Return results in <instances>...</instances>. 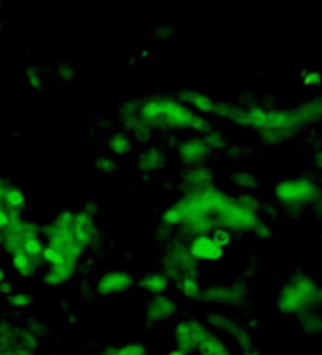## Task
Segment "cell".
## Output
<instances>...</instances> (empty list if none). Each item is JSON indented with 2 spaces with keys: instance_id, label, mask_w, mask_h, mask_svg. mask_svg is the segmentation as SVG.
<instances>
[{
  "instance_id": "6da1fadb",
  "label": "cell",
  "mask_w": 322,
  "mask_h": 355,
  "mask_svg": "<svg viewBox=\"0 0 322 355\" xmlns=\"http://www.w3.org/2000/svg\"><path fill=\"white\" fill-rule=\"evenodd\" d=\"M40 234L44 236V245L55 249L65 263L78 266L84 257V251L96 241L99 230L88 211L63 209L40 228Z\"/></svg>"
},
{
  "instance_id": "7a4b0ae2",
  "label": "cell",
  "mask_w": 322,
  "mask_h": 355,
  "mask_svg": "<svg viewBox=\"0 0 322 355\" xmlns=\"http://www.w3.org/2000/svg\"><path fill=\"white\" fill-rule=\"evenodd\" d=\"M138 119L144 121L151 130H195L207 132V119L193 111L189 105L170 101V98H151L140 105Z\"/></svg>"
},
{
  "instance_id": "3957f363",
  "label": "cell",
  "mask_w": 322,
  "mask_h": 355,
  "mask_svg": "<svg viewBox=\"0 0 322 355\" xmlns=\"http://www.w3.org/2000/svg\"><path fill=\"white\" fill-rule=\"evenodd\" d=\"M320 284L305 272H293L274 297V307L282 318H297L305 311L320 309Z\"/></svg>"
},
{
  "instance_id": "277c9868",
  "label": "cell",
  "mask_w": 322,
  "mask_h": 355,
  "mask_svg": "<svg viewBox=\"0 0 322 355\" xmlns=\"http://www.w3.org/2000/svg\"><path fill=\"white\" fill-rule=\"evenodd\" d=\"M272 197L285 207H305L320 199V187L310 175L282 178L272 187Z\"/></svg>"
},
{
  "instance_id": "5b68a950",
  "label": "cell",
  "mask_w": 322,
  "mask_h": 355,
  "mask_svg": "<svg viewBox=\"0 0 322 355\" xmlns=\"http://www.w3.org/2000/svg\"><path fill=\"white\" fill-rule=\"evenodd\" d=\"M161 266H164V270H161V272H166V276L172 280V284H174L176 280H180L183 276H195V278L201 276L199 261H195V259L189 255L187 243H183V241H176V243L166 251V255L161 257Z\"/></svg>"
},
{
  "instance_id": "8992f818",
  "label": "cell",
  "mask_w": 322,
  "mask_h": 355,
  "mask_svg": "<svg viewBox=\"0 0 322 355\" xmlns=\"http://www.w3.org/2000/svg\"><path fill=\"white\" fill-rule=\"evenodd\" d=\"M205 324H207V328H214V332L228 336L239 349H247V347H253V345H255L253 334L247 330V326H245L241 320L232 318L230 313L210 311V313L205 315Z\"/></svg>"
},
{
  "instance_id": "52a82bcc",
  "label": "cell",
  "mask_w": 322,
  "mask_h": 355,
  "mask_svg": "<svg viewBox=\"0 0 322 355\" xmlns=\"http://www.w3.org/2000/svg\"><path fill=\"white\" fill-rule=\"evenodd\" d=\"M249 297V286L243 280L224 282V284H210L203 286L201 301L207 305H222V307H241Z\"/></svg>"
},
{
  "instance_id": "ba28073f",
  "label": "cell",
  "mask_w": 322,
  "mask_h": 355,
  "mask_svg": "<svg viewBox=\"0 0 322 355\" xmlns=\"http://www.w3.org/2000/svg\"><path fill=\"white\" fill-rule=\"evenodd\" d=\"M207 324L195 315H189L185 320H180L174 328V349L191 355V353H197L203 336L207 334Z\"/></svg>"
},
{
  "instance_id": "9c48e42d",
  "label": "cell",
  "mask_w": 322,
  "mask_h": 355,
  "mask_svg": "<svg viewBox=\"0 0 322 355\" xmlns=\"http://www.w3.org/2000/svg\"><path fill=\"white\" fill-rule=\"evenodd\" d=\"M136 286V274L124 268L103 272L94 282V293L99 297H115L132 291Z\"/></svg>"
},
{
  "instance_id": "30bf717a",
  "label": "cell",
  "mask_w": 322,
  "mask_h": 355,
  "mask_svg": "<svg viewBox=\"0 0 322 355\" xmlns=\"http://www.w3.org/2000/svg\"><path fill=\"white\" fill-rule=\"evenodd\" d=\"M178 299L172 295H149L144 305V320L146 324H166L178 315Z\"/></svg>"
},
{
  "instance_id": "8fae6325",
  "label": "cell",
  "mask_w": 322,
  "mask_h": 355,
  "mask_svg": "<svg viewBox=\"0 0 322 355\" xmlns=\"http://www.w3.org/2000/svg\"><path fill=\"white\" fill-rule=\"evenodd\" d=\"M176 155H178V159H180V163L185 167H197V165H205L212 150L205 144L203 136H191V138L180 140L178 148H176Z\"/></svg>"
},
{
  "instance_id": "7c38bea8",
  "label": "cell",
  "mask_w": 322,
  "mask_h": 355,
  "mask_svg": "<svg viewBox=\"0 0 322 355\" xmlns=\"http://www.w3.org/2000/svg\"><path fill=\"white\" fill-rule=\"evenodd\" d=\"M187 251L195 261H222L226 255V249H222L210 234H199V236H191L187 243Z\"/></svg>"
},
{
  "instance_id": "4fadbf2b",
  "label": "cell",
  "mask_w": 322,
  "mask_h": 355,
  "mask_svg": "<svg viewBox=\"0 0 322 355\" xmlns=\"http://www.w3.org/2000/svg\"><path fill=\"white\" fill-rule=\"evenodd\" d=\"M76 272H78V266H74V263L46 266V270L40 276V282L46 288H57V286H63V284L71 282L74 276H76Z\"/></svg>"
},
{
  "instance_id": "5bb4252c",
  "label": "cell",
  "mask_w": 322,
  "mask_h": 355,
  "mask_svg": "<svg viewBox=\"0 0 322 355\" xmlns=\"http://www.w3.org/2000/svg\"><path fill=\"white\" fill-rule=\"evenodd\" d=\"M166 163H168V155L161 146H149L136 155V167L142 173H157L159 169L166 167Z\"/></svg>"
},
{
  "instance_id": "9a60e30c",
  "label": "cell",
  "mask_w": 322,
  "mask_h": 355,
  "mask_svg": "<svg viewBox=\"0 0 322 355\" xmlns=\"http://www.w3.org/2000/svg\"><path fill=\"white\" fill-rule=\"evenodd\" d=\"M214 184V169L207 165H197V167H189L183 173V189L187 191H201L205 187Z\"/></svg>"
},
{
  "instance_id": "2e32d148",
  "label": "cell",
  "mask_w": 322,
  "mask_h": 355,
  "mask_svg": "<svg viewBox=\"0 0 322 355\" xmlns=\"http://www.w3.org/2000/svg\"><path fill=\"white\" fill-rule=\"evenodd\" d=\"M136 286L149 295H166L172 288V280L166 276V272L151 270V272L142 274L140 278H136Z\"/></svg>"
},
{
  "instance_id": "e0dca14e",
  "label": "cell",
  "mask_w": 322,
  "mask_h": 355,
  "mask_svg": "<svg viewBox=\"0 0 322 355\" xmlns=\"http://www.w3.org/2000/svg\"><path fill=\"white\" fill-rule=\"evenodd\" d=\"M9 259H11V266H13V270L17 272L19 278H32V276H36L38 270L44 266L42 259H32V257H28V255L22 253V251L9 255Z\"/></svg>"
},
{
  "instance_id": "ac0fdd59",
  "label": "cell",
  "mask_w": 322,
  "mask_h": 355,
  "mask_svg": "<svg viewBox=\"0 0 322 355\" xmlns=\"http://www.w3.org/2000/svg\"><path fill=\"white\" fill-rule=\"evenodd\" d=\"M3 207L9 216H17V218H22V214L26 211V207H28V197H26V193L19 189V187H11L9 191H7V195L3 197Z\"/></svg>"
},
{
  "instance_id": "d6986e66",
  "label": "cell",
  "mask_w": 322,
  "mask_h": 355,
  "mask_svg": "<svg viewBox=\"0 0 322 355\" xmlns=\"http://www.w3.org/2000/svg\"><path fill=\"white\" fill-rule=\"evenodd\" d=\"M228 351L230 349H228L226 338L222 334L214 332L212 328L207 330V334L203 336V340H201V345L197 349L199 355H222V353H228Z\"/></svg>"
},
{
  "instance_id": "ffe728a7",
  "label": "cell",
  "mask_w": 322,
  "mask_h": 355,
  "mask_svg": "<svg viewBox=\"0 0 322 355\" xmlns=\"http://www.w3.org/2000/svg\"><path fill=\"white\" fill-rule=\"evenodd\" d=\"M174 286H176V291H178V295H180L183 299H187V301H191V303L201 301L203 284H201L199 278H195V276H183L180 280L174 282Z\"/></svg>"
},
{
  "instance_id": "44dd1931",
  "label": "cell",
  "mask_w": 322,
  "mask_h": 355,
  "mask_svg": "<svg viewBox=\"0 0 322 355\" xmlns=\"http://www.w3.org/2000/svg\"><path fill=\"white\" fill-rule=\"evenodd\" d=\"M107 148L109 153L117 155V157H128L132 150H134V140L128 132H113L109 138H107Z\"/></svg>"
},
{
  "instance_id": "7402d4cb",
  "label": "cell",
  "mask_w": 322,
  "mask_h": 355,
  "mask_svg": "<svg viewBox=\"0 0 322 355\" xmlns=\"http://www.w3.org/2000/svg\"><path fill=\"white\" fill-rule=\"evenodd\" d=\"M101 353L103 355H149V349L140 340H128V343H119V345H109V347L101 349Z\"/></svg>"
},
{
  "instance_id": "603a6c76",
  "label": "cell",
  "mask_w": 322,
  "mask_h": 355,
  "mask_svg": "<svg viewBox=\"0 0 322 355\" xmlns=\"http://www.w3.org/2000/svg\"><path fill=\"white\" fill-rule=\"evenodd\" d=\"M297 324H299V330L305 336H318L322 332V318H320L318 309H312V311H305V313L297 315Z\"/></svg>"
},
{
  "instance_id": "cb8c5ba5",
  "label": "cell",
  "mask_w": 322,
  "mask_h": 355,
  "mask_svg": "<svg viewBox=\"0 0 322 355\" xmlns=\"http://www.w3.org/2000/svg\"><path fill=\"white\" fill-rule=\"evenodd\" d=\"M232 182H235L237 187H241V189H247V191L257 189V184H260L257 175H255L253 171H249V169H237V171L232 173Z\"/></svg>"
},
{
  "instance_id": "d4e9b609",
  "label": "cell",
  "mask_w": 322,
  "mask_h": 355,
  "mask_svg": "<svg viewBox=\"0 0 322 355\" xmlns=\"http://www.w3.org/2000/svg\"><path fill=\"white\" fill-rule=\"evenodd\" d=\"M22 253H26L28 257L32 259H42V251H44V241H42V234L40 236H32V239H26L22 243Z\"/></svg>"
},
{
  "instance_id": "484cf974",
  "label": "cell",
  "mask_w": 322,
  "mask_h": 355,
  "mask_svg": "<svg viewBox=\"0 0 322 355\" xmlns=\"http://www.w3.org/2000/svg\"><path fill=\"white\" fill-rule=\"evenodd\" d=\"M203 140H205V144L210 146L212 153L222 150V148H226V144H228V138H226L224 132H205V134H203Z\"/></svg>"
},
{
  "instance_id": "4316f807",
  "label": "cell",
  "mask_w": 322,
  "mask_h": 355,
  "mask_svg": "<svg viewBox=\"0 0 322 355\" xmlns=\"http://www.w3.org/2000/svg\"><path fill=\"white\" fill-rule=\"evenodd\" d=\"M7 303L11 307H17V309H26V307H32L34 305V297L30 293H24V291H15L11 295H7Z\"/></svg>"
},
{
  "instance_id": "83f0119b",
  "label": "cell",
  "mask_w": 322,
  "mask_h": 355,
  "mask_svg": "<svg viewBox=\"0 0 322 355\" xmlns=\"http://www.w3.org/2000/svg\"><path fill=\"white\" fill-rule=\"evenodd\" d=\"M94 167L99 169V173H115L117 171V161H113L109 155H99L94 161Z\"/></svg>"
},
{
  "instance_id": "f1b7e54d",
  "label": "cell",
  "mask_w": 322,
  "mask_h": 355,
  "mask_svg": "<svg viewBox=\"0 0 322 355\" xmlns=\"http://www.w3.org/2000/svg\"><path fill=\"white\" fill-rule=\"evenodd\" d=\"M132 136L138 140V142H149L151 140V136H153V130L144 123V121H136L134 125H132Z\"/></svg>"
},
{
  "instance_id": "f546056e",
  "label": "cell",
  "mask_w": 322,
  "mask_h": 355,
  "mask_svg": "<svg viewBox=\"0 0 322 355\" xmlns=\"http://www.w3.org/2000/svg\"><path fill=\"white\" fill-rule=\"evenodd\" d=\"M42 261H44V266H59V263H65L63 257H61L55 249H51V247H46V245H44V251H42Z\"/></svg>"
},
{
  "instance_id": "4dcf8cb0",
  "label": "cell",
  "mask_w": 322,
  "mask_h": 355,
  "mask_svg": "<svg viewBox=\"0 0 322 355\" xmlns=\"http://www.w3.org/2000/svg\"><path fill=\"white\" fill-rule=\"evenodd\" d=\"M210 236H212V239H214V241H216V243H218L222 249H226V247L232 243V234H230L228 230H222V228H216V230H214Z\"/></svg>"
},
{
  "instance_id": "1f68e13d",
  "label": "cell",
  "mask_w": 322,
  "mask_h": 355,
  "mask_svg": "<svg viewBox=\"0 0 322 355\" xmlns=\"http://www.w3.org/2000/svg\"><path fill=\"white\" fill-rule=\"evenodd\" d=\"M13 187V182L9 180V178H5V175H0V205H3V197L7 195V191Z\"/></svg>"
},
{
  "instance_id": "d6a6232c",
  "label": "cell",
  "mask_w": 322,
  "mask_h": 355,
  "mask_svg": "<svg viewBox=\"0 0 322 355\" xmlns=\"http://www.w3.org/2000/svg\"><path fill=\"white\" fill-rule=\"evenodd\" d=\"M9 220H11V216L0 207V232H3L5 228H7V224H9Z\"/></svg>"
},
{
  "instance_id": "836d02e7",
  "label": "cell",
  "mask_w": 322,
  "mask_h": 355,
  "mask_svg": "<svg viewBox=\"0 0 322 355\" xmlns=\"http://www.w3.org/2000/svg\"><path fill=\"white\" fill-rule=\"evenodd\" d=\"M239 355H264V353H262V351H260V349H257V347L253 345V347L241 349V351H239Z\"/></svg>"
},
{
  "instance_id": "e575fe53",
  "label": "cell",
  "mask_w": 322,
  "mask_h": 355,
  "mask_svg": "<svg viewBox=\"0 0 322 355\" xmlns=\"http://www.w3.org/2000/svg\"><path fill=\"white\" fill-rule=\"evenodd\" d=\"M0 293H3V295H11L13 291H11V282H3V284H0Z\"/></svg>"
},
{
  "instance_id": "d590c367",
  "label": "cell",
  "mask_w": 322,
  "mask_h": 355,
  "mask_svg": "<svg viewBox=\"0 0 322 355\" xmlns=\"http://www.w3.org/2000/svg\"><path fill=\"white\" fill-rule=\"evenodd\" d=\"M7 280V270H5V266H0V284H3Z\"/></svg>"
},
{
  "instance_id": "8d00e7d4",
  "label": "cell",
  "mask_w": 322,
  "mask_h": 355,
  "mask_svg": "<svg viewBox=\"0 0 322 355\" xmlns=\"http://www.w3.org/2000/svg\"><path fill=\"white\" fill-rule=\"evenodd\" d=\"M166 355H187V353H183V351H178V349H170Z\"/></svg>"
},
{
  "instance_id": "74e56055",
  "label": "cell",
  "mask_w": 322,
  "mask_h": 355,
  "mask_svg": "<svg viewBox=\"0 0 322 355\" xmlns=\"http://www.w3.org/2000/svg\"><path fill=\"white\" fill-rule=\"evenodd\" d=\"M0 251H3V232H0Z\"/></svg>"
},
{
  "instance_id": "f35d334b",
  "label": "cell",
  "mask_w": 322,
  "mask_h": 355,
  "mask_svg": "<svg viewBox=\"0 0 322 355\" xmlns=\"http://www.w3.org/2000/svg\"><path fill=\"white\" fill-rule=\"evenodd\" d=\"M222 355H232V353H230V351H228V353H222Z\"/></svg>"
},
{
  "instance_id": "ab89813d",
  "label": "cell",
  "mask_w": 322,
  "mask_h": 355,
  "mask_svg": "<svg viewBox=\"0 0 322 355\" xmlns=\"http://www.w3.org/2000/svg\"><path fill=\"white\" fill-rule=\"evenodd\" d=\"M94 355H103V353H101V351H99V353H94Z\"/></svg>"
},
{
  "instance_id": "60d3db41",
  "label": "cell",
  "mask_w": 322,
  "mask_h": 355,
  "mask_svg": "<svg viewBox=\"0 0 322 355\" xmlns=\"http://www.w3.org/2000/svg\"><path fill=\"white\" fill-rule=\"evenodd\" d=\"M0 355H3V349H0Z\"/></svg>"
}]
</instances>
